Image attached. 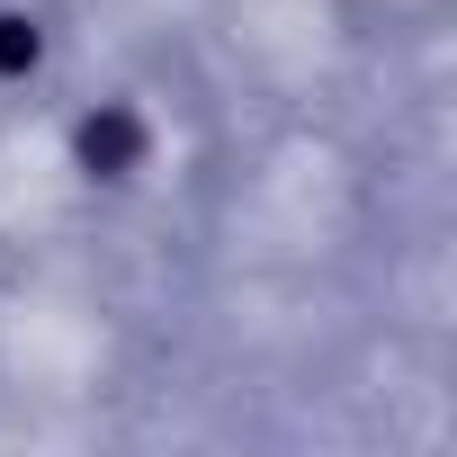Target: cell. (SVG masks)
<instances>
[{
    "label": "cell",
    "instance_id": "obj_1",
    "mask_svg": "<svg viewBox=\"0 0 457 457\" xmlns=\"http://www.w3.org/2000/svg\"><path fill=\"white\" fill-rule=\"evenodd\" d=\"M0 63H37V28L28 19H0Z\"/></svg>",
    "mask_w": 457,
    "mask_h": 457
}]
</instances>
